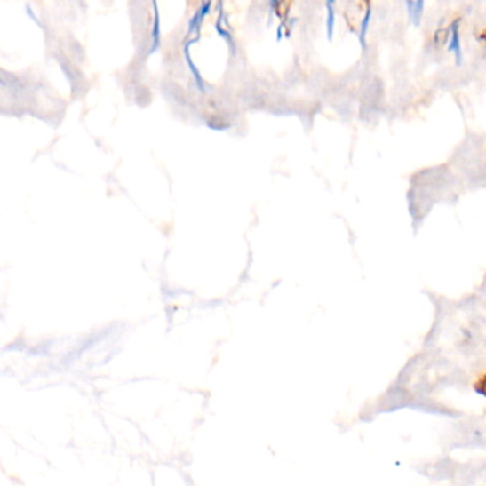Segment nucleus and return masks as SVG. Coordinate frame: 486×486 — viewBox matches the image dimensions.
<instances>
[{
	"mask_svg": "<svg viewBox=\"0 0 486 486\" xmlns=\"http://www.w3.org/2000/svg\"><path fill=\"white\" fill-rule=\"evenodd\" d=\"M450 49H451L452 53H454L455 60L457 63H462V46H461V37H459L458 26L455 25V28H452L451 32V40H450Z\"/></svg>",
	"mask_w": 486,
	"mask_h": 486,
	"instance_id": "1",
	"label": "nucleus"
},
{
	"mask_svg": "<svg viewBox=\"0 0 486 486\" xmlns=\"http://www.w3.org/2000/svg\"><path fill=\"white\" fill-rule=\"evenodd\" d=\"M424 6H426V0H414L411 7V18L416 25H418L423 18Z\"/></svg>",
	"mask_w": 486,
	"mask_h": 486,
	"instance_id": "2",
	"label": "nucleus"
},
{
	"mask_svg": "<svg viewBox=\"0 0 486 486\" xmlns=\"http://www.w3.org/2000/svg\"><path fill=\"white\" fill-rule=\"evenodd\" d=\"M370 19H371V12H367L366 18H364V20H363V26H362V40H364V37H366L367 35V28H369L370 25Z\"/></svg>",
	"mask_w": 486,
	"mask_h": 486,
	"instance_id": "3",
	"label": "nucleus"
}]
</instances>
